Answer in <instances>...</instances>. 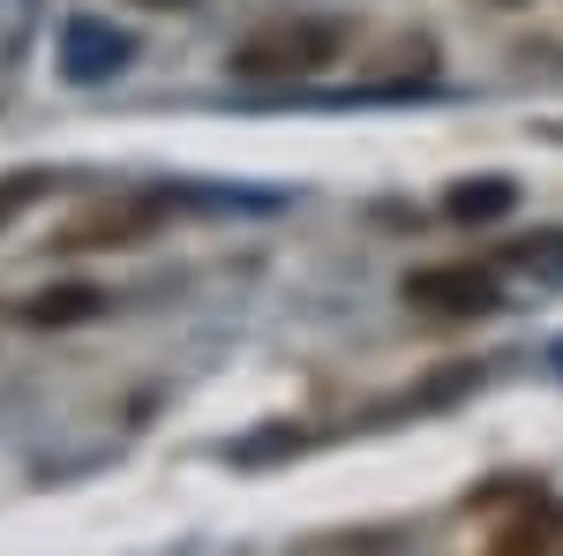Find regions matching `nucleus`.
<instances>
[{
	"instance_id": "f257e3e1",
	"label": "nucleus",
	"mask_w": 563,
	"mask_h": 556,
	"mask_svg": "<svg viewBox=\"0 0 563 556\" xmlns=\"http://www.w3.org/2000/svg\"><path fill=\"white\" fill-rule=\"evenodd\" d=\"M339 53H346V23L286 15V23H263L256 39L233 45V76L241 84H301V76H323Z\"/></svg>"
},
{
	"instance_id": "f03ea898",
	"label": "nucleus",
	"mask_w": 563,
	"mask_h": 556,
	"mask_svg": "<svg viewBox=\"0 0 563 556\" xmlns=\"http://www.w3.org/2000/svg\"><path fill=\"white\" fill-rule=\"evenodd\" d=\"M504 301V279L488 263H421L406 279V308L421 316H488Z\"/></svg>"
},
{
	"instance_id": "7ed1b4c3",
	"label": "nucleus",
	"mask_w": 563,
	"mask_h": 556,
	"mask_svg": "<svg viewBox=\"0 0 563 556\" xmlns=\"http://www.w3.org/2000/svg\"><path fill=\"white\" fill-rule=\"evenodd\" d=\"M158 226V211L143 204V196H129V204H113V211H90L76 218V226H60L53 233V249L68 257V249H106V241H135V233H151Z\"/></svg>"
},
{
	"instance_id": "20e7f679",
	"label": "nucleus",
	"mask_w": 563,
	"mask_h": 556,
	"mask_svg": "<svg viewBox=\"0 0 563 556\" xmlns=\"http://www.w3.org/2000/svg\"><path fill=\"white\" fill-rule=\"evenodd\" d=\"M121 61H129V39H113V31H98V23L68 31V45H60V68H68V76H84V84L113 76Z\"/></svg>"
},
{
	"instance_id": "39448f33",
	"label": "nucleus",
	"mask_w": 563,
	"mask_h": 556,
	"mask_svg": "<svg viewBox=\"0 0 563 556\" xmlns=\"http://www.w3.org/2000/svg\"><path fill=\"white\" fill-rule=\"evenodd\" d=\"M519 204V188L504 181V173H481V181H459L451 196H443V211L459 218V226H488V218H504Z\"/></svg>"
},
{
	"instance_id": "423d86ee",
	"label": "nucleus",
	"mask_w": 563,
	"mask_h": 556,
	"mask_svg": "<svg viewBox=\"0 0 563 556\" xmlns=\"http://www.w3.org/2000/svg\"><path fill=\"white\" fill-rule=\"evenodd\" d=\"M98 308H106V294H98V286H53V294H38L31 308H23V324L60 331V324H84V316H98Z\"/></svg>"
},
{
	"instance_id": "0eeeda50",
	"label": "nucleus",
	"mask_w": 563,
	"mask_h": 556,
	"mask_svg": "<svg viewBox=\"0 0 563 556\" xmlns=\"http://www.w3.org/2000/svg\"><path fill=\"white\" fill-rule=\"evenodd\" d=\"M496 556H563V549L549 542V526H519V534L496 542Z\"/></svg>"
},
{
	"instance_id": "6e6552de",
	"label": "nucleus",
	"mask_w": 563,
	"mask_h": 556,
	"mask_svg": "<svg viewBox=\"0 0 563 556\" xmlns=\"http://www.w3.org/2000/svg\"><path fill=\"white\" fill-rule=\"evenodd\" d=\"M556 369H563V353H556Z\"/></svg>"
}]
</instances>
